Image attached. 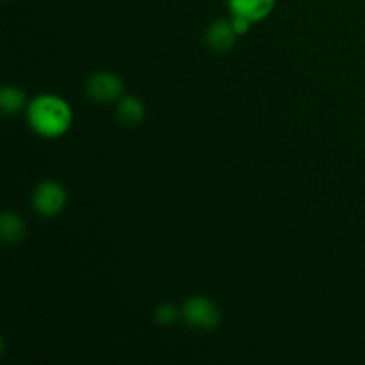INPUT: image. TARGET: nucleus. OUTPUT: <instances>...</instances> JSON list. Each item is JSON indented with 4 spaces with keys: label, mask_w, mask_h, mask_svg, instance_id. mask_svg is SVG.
I'll use <instances>...</instances> for the list:
<instances>
[{
    "label": "nucleus",
    "mask_w": 365,
    "mask_h": 365,
    "mask_svg": "<svg viewBox=\"0 0 365 365\" xmlns=\"http://www.w3.org/2000/svg\"><path fill=\"white\" fill-rule=\"evenodd\" d=\"M29 123L43 138H59L71 127V109L56 95L36 96L29 103Z\"/></svg>",
    "instance_id": "f257e3e1"
},
{
    "label": "nucleus",
    "mask_w": 365,
    "mask_h": 365,
    "mask_svg": "<svg viewBox=\"0 0 365 365\" xmlns=\"http://www.w3.org/2000/svg\"><path fill=\"white\" fill-rule=\"evenodd\" d=\"M184 317L191 327L214 330L221 323L220 309L205 296H192L184 303Z\"/></svg>",
    "instance_id": "f03ea898"
},
{
    "label": "nucleus",
    "mask_w": 365,
    "mask_h": 365,
    "mask_svg": "<svg viewBox=\"0 0 365 365\" xmlns=\"http://www.w3.org/2000/svg\"><path fill=\"white\" fill-rule=\"evenodd\" d=\"M32 205H34L36 212L41 216H57L63 212L64 205H66V191L63 185L53 180L41 182L32 195Z\"/></svg>",
    "instance_id": "7ed1b4c3"
},
{
    "label": "nucleus",
    "mask_w": 365,
    "mask_h": 365,
    "mask_svg": "<svg viewBox=\"0 0 365 365\" xmlns=\"http://www.w3.org/2000/svg\"><path fill=\"white\" fill-rule=\"evenodd\" d=\"M123 89L121 78L110 71H98V73L91 75L86 82V91H88L89 98L103 103L121 98Z\"/></svg>",
    "instance_id": "20e7f679"
},
{
    "label": "nucleus",
    "mask_w": 365,
    "mask_h": 365,
    "mask_svg": "<svg viewBox=\"0 0 365 365\" xmlns=\"http://www.w3.org/2000/svg\"><path fill=\"white\" fill-rule=\"evenodd\" d=\"M277 0H228V6L234 16L248 18L250 21H260L269 16Z\"/></svg>",
    "instance_id": "39448f33"
},
{
    "label": "nucleus",
    "mask_w": 365,
    "mask_h": 365,
    "mask_svg": "<svg viewBox=\"0 0 365 365\" xmlns=\"http://www.w3.org/2000/svg\"><path fill=\"white\" fill-rule=\"evenodd\" d=\"M237 32H235L234 25L228 20H220L214 21L212 25L207 31V43H209L210 48L214 52H228L232 46L235 45V39H237Z\"/></svg>",
    "instance_id": "423d86ee"
},
{
    "label": "nucleus",
    "mask_w": 365,
    "mask_h": 365,
    "mask_svg": "<svg viewBox=\"0 0 365 365\" xmlns=\"http://www.w3.org/2000/svg\"><path fill=\"white\" fill-rule=\"evenodd\" d=\"M118 120L125 127H135L145 120V106L135 96H123L118 106Z\"/></svg>",
    "instance_id": "0eeeda50"
},
{
    "label": "nucleus",
    "mask_w": 365,
    "mask_h": 365,
    "mask_svg": "<svg viewBox=\"0 0 365 365\" xmlns=\"http://www.w3.org/2000/svg\"><path fill=\"white\" fill-rule=\"evenodd\" d=\"M25 225L16 214L4 212L0 217V235H2V241L7 245H16L21 239L25 237Z\"/></svg>",
    "instance_id": "6e6552de"
},
{
    "label": "nucleus",
    "mask_w": 365,
    "mask_h": 365,
    "mask_svg": "<svg viewBox=\"0 0 365 365\" xmlns=\"http://www.w3.org/2000/svg\"><path fill=\"white\" fill-rule=\"evenodd\" d=\"M0 106H2L4 114H14L25 106V95L21 89L14 86H6L0 93Z\"/></svg>",
    "instance_id": "1a4fd4ad"
},
{
    "label": "nucleus",
    "mask_w": 365,
    "mask_h": 365,
    "mask_svg": "<svg viewBox=\"0 0 365 365\" xmlns=\"http://www.w3.org/2000/svg\"><path fill=\"white\" fill-rule=\"evenodd\" d=\"M178 319V310L173 305H160L155 309V321L159 324H173Z\"/></svg>",
    "instance_id": "9d476101"
},
{
    "label": "nucleus",
    "mask_w": 365,
    "mask_h": 365,
    "mask_svg": "<svg viewBox=\"0 0 365 365\" xmlns=\"http://www.w3.org/2000/svg\"><path fill=\"white\" fill-rule=\"evenodd\" d=\"M252 24L253 21H250L248 18H242V16L232 18V25H234V29L237 34H246V32L250 31V27H252Z\"/></svg>",
    "instance_id": "9b49d317"
}]
</instances>
